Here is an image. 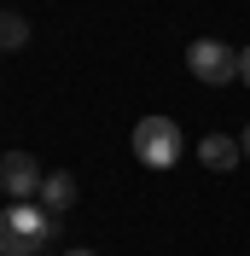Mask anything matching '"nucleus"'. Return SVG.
<instances>
[{
    "label": "nucleus",
    "mask_w": 250,
    "mask_h": 256,
    "mask_svg": "<svg viewBox=\"0 0 250 256\" xmlns=\"http://www.w3.org/2000/svg\"><path fill=\"white\" fill-rule=\"evenodd\" d=\"M198 158H204V169H216V175H227V169H238V158H244V146H238L233 134H204Z\"/></svg>",
    "instance_id": "5"
},
{
    "label": "nucleus",
    "mask_w": 250,
    "mask_h": 256,
    "mask_svg": "<svg viewBox=\"0 0 250 256\" xmlns=\"http://www.w3.org/2000/svg\"><path fill=\"white\" fill-rule=\"evenodd\" d=\"M30 41V18H18V12H0V52H18Z\"/></svg>",
    "instance_id": "7"
},
{
    "label": "nucleus",
    "mask_w": 250,
    "mask_h": 256,
    "mask_svg": "<svg viewBox=\"0 0 250 256\" xmlns=\"http://www.w3.org/2000/svg\"><path fill=\"white\" fill-rule=\"evenodd\" d=\"M64 256H99V250H64Z\"/></svg>",
    "instance_id": "10"
},
{
    "label": "nucleus",
    "mask_w": 250,
    "mask_h": 256,
    "mask_svg": "<svg viewBox=\"0 0 250 256\" xmlns=\"http://www.w3.org/2000/svg\"><path fill=\"white\" fill-rule=\"evenodd\" d=\"M238 146H244V158H250V128H244V134H238Z\"/></svg>",
    "instance_id": "9"
},
{
    "label": "nucleus",
    "mask_w": 250,
    "mask_h": 256,
    "mask_svg": "<svg viewBox=\"0 0 250 256\" xmlns=\"http://www.w3.org/2000/svg\"><path fill=\"white\" fill-rule=\"evenodd\" d=\"M35 204L47 210V216H64V210L76 204V175H64V169H52L47 180H41V198Z\"/></svg>",
    "instance_id": "6"
},
{
    "label": "nucleus",
    "mask_w": 250,
    "mask_h": 256,
    "mask_svg": "<svg viewBox=\"0 0 250 256\" xmlns=\"http://www.w3.org/2000/svg\"><path fill=\"white\" fill-rule=\"evenodd\" d=\"M186 70L204 88H227V82H238V52L227 41H216V35H204V41L186 47Z\"/></svg>",
    "instance_id": "3"
},
{
    "label": "nucleus",
    "mask_w": 250,
    "mask_h": 256,
    "mask_svg": "<svg viewBox=\"0 0 250 256\" xmlns=\"http://www.w3.org/2000/svg\"><path fill=\"white\" fill-rule=\"evenodd\" d=\"M180 152H186V134H180V122L163 111L140 116L134 122V158L146 163V169H174L180 163Z\"/></svg>",
    "instance_id": "2"
},
{
    "label": "nucleus",
    "mask_w": 250,
    "mask_h": 256,
    "mask_svg": "<svg viewBox=\"0 0 250 256\" xmlns=\"http://www.w3.org/2000/svg\"><path fill=\"white\" fill-rule=\"evenodd\" d=\"M41 180H47V169H41L30 152H6V158H0V186H6L12 204H35V198H41Z\"/></svg>",
    "instance_id": "4"
},
{
    "label": "nucleus",
    "mask_w": 250,
    "mask_h": 256,
    "mask_svg": "<svg viewBox=\"0 0 250 256\" xmlns=\"http://www.w3.org/2000/svg\"><path fill=\"white\" fill-rule=\"evenodd\" d=\"M52 244V216L41 204H6L0 210V256H35Z\"/></svg>",
    "instance_id": "1"
},
{
    "label": "nucleus",
    "mask_w": 250,
    "mask_h": 256,
    "mask_svg": "<svg viewBox=\"0 0 250 256\" xmlns=\"http://www.w3.org/2000/svg\"><path fill=\"white\" fill-rule=\"evenodd\" d=\"M238 82H250V47L238 52Z\"/></svg>",
    "instance_id": "8"
}]
</instances>
